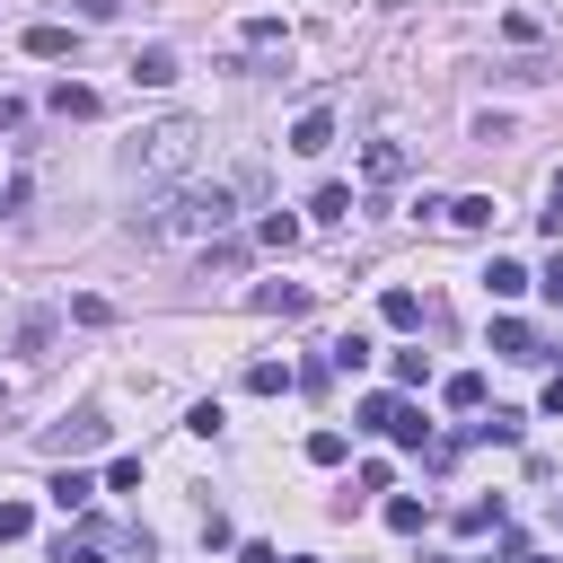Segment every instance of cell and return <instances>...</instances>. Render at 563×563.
<instances>
[{"label": "cell", "instance_id": "cell-1", "mask_svg": "<svg viewBox=\"0 0 563 563\" xmlns=\"http://www.w3.org/2000/svg\"><path fill=\"white\" fill-rule=\"evenodd\" d=\"M238 211V185H167L150 211H132V238L150 246H176V238H220Z\"/></svg>", "mask_w": 563, "mask_h": 563}, {"label": "cell", "instance_id": "cell-2", "mask_svg": "<svg viewBox=\"0 0 563 563\" xmlns=\"http://www.w3.org/2000/svg\"><path fill=\"white\" fill-rule=\"evenodd\" d=\"M194 150H202V123H194V114H158V123L132 132L123 176H132V185H176V176L194 167Z\"/></svg>", "mask_w": 563, "mask_h": 563}, {"label": "cell", "instance_id": "cell-3", "mask_svg": "<svg viewBox=\"0 0 563 563\" xmlns=\"http://www.w3.org/2000/svg\"><path fill=\"white\" fill-rule=\"evenodd\" d=\"M361 431H387V440H405V449H431V422H422V405H405V396H361Z\"/></svg>", "mask_w": 563, "mask_h": 563}, {"label": "cell", "instance_id": "cell-4", "mask_svg": "<svg viewBox=\"0 0 563 563\" xmlns=\"http://www.w3.org/2000/svg\"><path fill=\"white\" fill-rule=\"evenodd\" d=\"M97 440H106V413H97V405H79V413H62V422L44 431L53 457H79V449H97Z\"/></svg>", "mask_w": 563, "mask_h": 563}, {"label": "cell", "instance_id": "cell-5", "mask_svg": "<svg viewBox=\"0 0 563 563\" xmlns=\"http://www.w3.org/2000/svg\"><path fill=\"white\" fill-rule=\"evenodd\" d=\"M246 308H255V317H308V290H299V282H255Z\"/></svg>", "mask_w": 563, "mask_h": 563}, {"label": "cell", "instance_id": "cell-6", "mask_svg": "<svg viewBox=\"0 0 563 563\" xmlns=\"http://www.w3.org/2000/svg\"><path fill=\"white\" fill-rule=\"evenodd\" d=\"M290 150H299V158H325V150H334V114H325V106H308V114L290 123Z\"/></svg>", "mask_w": 563, "mask_h": 563}, {"label": "cell", "instance_id": "cell-7", "mask_svg": "<svg viewBox=\"0 0 563 563\" xmlns=\"http://www.w3.org/2000/svg\"><path fill=\"white\" fill-rule=\"evenodd\" d=\"M405 167H413V158H405L396 141H369V150H361V176H369V185H405Z\"/></svg>", "mask_w": 563, "mask_h": 563}, {"label": "cell", "instance_id": "cell-8", "mask_svg": "<svg viewBox=\"0 0 563 563\" xmlns=\"http://www.w3.org/2000/svg\"><path fill=\"white\" fill-rule=\"evenodd\" d=\"M440 220H457V229H493L501 202H493V194H457V202H440Z\"/></svg>", "mask_w": 563, "mask_h": 563}, {"label": "cell", "instance_id": "cell-9", "mask_svg": "<svg viewBox=\"0 0 563 563\" xmlns=\"http://www.w3.org/2000/svg\"><path fill=\"white\" fill-rule=\"evenodd\" d=\"M493 352H501V361H545V352H537V334H528L519 317H493Z\"/></svg>", "mask_w": 563, "mask_h": 563}, {"label": "cell", "instance_id": "cell-10", "mask_svg": "<svg viewBox=\"0 0 563 563\" xmlns=\"http://www.w3.org/2000/svg\"><path fill=\"white\" fill-rule=\"evenodd\" d=\"M26 53H35V62H62V53H70V26H62V18H35V26H26Z\"/></svg>", "mask_w": 563, "mask_h": 563}, {"label": "cell", "instance_id": "cell-11", "mask_svg": "<svg viewBox=\"0 0 563 563\" xmlns=\"http://www.w3.org/2000/svg\"><path fill=\"white\" fill-rule=\"evenodd\" d=\"M132 79H141V88H167V79H176V53H167V44H141V53H132Z\"/></svg>", "mask_w": 563, "mask_h": 563}, {"label": "cell", "instance_id": "cell-12", "mask_svg": "<svg viewBox=\"0 0 563 563\" xmlns=\"http://www.w3.org/2000/svg\"><path fill=\"white\" fill-rule=\"evenodd\" d=\"M528 282H537V273H528V264H510V255H493V264H484V290H493V299H519Z\"/></svg>", "mask_w": 563, "mask_h": 563}, {"label": "cell", "instance_id": "cell-13", "mask_svg": "<svg viewBox=\"0 0 563 563\" xmlns=\"http://www.w3.org/2000/svg\"><path fill=\"white\" fill-rule=\"evenodd\" d=\"M282 387H299L290 361H246V396H282Z\"/></svg>", "mask_w": 563, "mask_h": 563}, {"label": "cell", "instance_id": "cell-14", "mask_svg": "<svg viewBox=\"0 0 563 563\" xmlns=\"http://www.w3.org/2000/svg\"><path fill=\"white\" fill-rule=\"evenodd\" d=\"M44 493H53V510H88V501H97V484H88L79 466H62V475H53Z\"/></svg>", "mask_w": 563, "mask_h": 563}, {"label": "cell", "instance_id": "cell-15", "mask_svg": "<svg viewBox=\"0 0 563 563\" xmlns=\"http://www.w3.org/2000/svg\"><path fill=\"white\" fill-rule=\"evenodd\" d=\"M53 114H62V123H88V114H97V88L62 79V88H53Z\"/></svg>", "mask_w": 563, "mask_h": 563}, {"label": "cell", "instance_id": "cell-16", "mask_svg": "<svg viewBox=\"0 0 563 563\" xmlns=\"http://www.w3.org/2000/svg\"><path fill=\"white\" fill-rule=\"evenodd\" d=\"M44 343H53V308H26V317H18V352L44 361Z\"/></svg>", "mask_w": 563, "mask_h": 563}, {"label": "cell", "instance_id": "cell-17", "mask_svg": "<svg viewBox=\"0 0 563 563\" xmlns=\"http://www.w3.org/2000/svg\"><path fill=\"white\" fill-rule=\"evenodd\" d=\"M308 220H352V185H317L308 194Z\"/></svg>", "mask_w": 563, "mask_h": 563}, {"label": "cell", "instance_id": "cell-18", "mask_svg": "<svg viewBox=\"0 0 563 563\" xmlns=\"http://www.w3.org/2000/svg\"><path fill=\"white\" fill-rule=\"evenodd\" d=\"M378 317H387L396 334H413V325H422V299H413V290H387V299H378Z\"/></svg>", "mask_w": 563, "mask_h": 563}, {"label": "cell", "instance_id": "cell-19", "mask_svg": "<svg viewBox=\"0 0 563 563\" xmlns=\"http://www.w3.org/2000/svg\"><path fill=\"white\" fill-rule=\"evenodd\" d=\"M466 440H493V449H519V413H484V422H466Z\"/></svg>", "mask_w": 563, "mask_h": 563}, {"label": "cell", "instance_id": "cell-20", "mask_svg": "<svg viewBox=\"0 0 563 563\" xmlns=\"http://www.w3.org/2000/svg\"><path fill=\"white\" fill-rule=\"evenodd\" d=\"M255 238H264V246H299V211H264Z\"/></svg>", "mask_w": 563, "mask_h": 563}, {"label": "cell", "instance_id": "cell-21", "mask_svg": "<svg viewBox=\"0 0 563 563\" xmlns=\"http://www.w3.org/2000/svg\"><path fill=\"white\" fill-rule=\"evenodd\" d=\"M440 396H449V405H457V413H484V378H475V369H457V378H449V387H440Z\"/></svg>", "mask_w": 563, "mask_h": 563}, {"label": "cell", "instance_id": "cell-22", "mask_svg": "<svg viewBox=\"0 0 563 563\" xmlns=\"http://www.w3.org/2000/svg\"><path fill=\"white\" fill-rule=\"evenodd\" d=\"M422 519H431V510H422L413 493H396V501H387V528H396V537H422Z\"/></svg>", "mask_w": 563, "mask_h": 563}, {"label": "cell", "instance_id": "cell-23", "mask_svg": "<svg viewBox=\"0 0 563 563\" xmlns=\"http://www.w3.org/2000/svg\"><path fill=\"white\" fill-rule=\"evenodd\" d=\"M484 528H501V501H466L457 510V537H484Z\"/></svg>", "mask_w": 563, "mask_h": 563}, {"label": "cell", "instance_id": "cell-24", "mask_svg": "<svg viewBox=\"0 0 563 563\" xmlns=\"http://www.w3.org/2000/svg\"><path fill=\"white\" fill-rule=\"evenodd\" d=\"M62 9H70L79 26H114V18H123V0H62Z\"/></svg>", "mask_w": 563, "mask_h": 563}, {"label": "cell", "instance_id": "cell-25", "mask_svg": "<svg viewBox=\"0 0 563 563\" xmlns=\"http://www.w3.org/2000/svg\"><path fill=\"white\" fill-rule=\"evenodd\" d=\"M70 317H79V325H114V299H97V290H79V299H70Z\"/></svg>", "mask_w": 563, "mask_h": 563}, {"label": "cell", "instance_id": "cell-26", "mask_svg": "<svg viewBox=\"0 0 563 563\" xmlns=\"http://www.w3.org/2000/svg\"><path fill=\"white\" fill-rule=\"evenodd\" d=\"M361 361H369V334H343V343L325 352V369H361Z\"/></svg>", "mask_w": 563, "mask_h": 563}, {"label": "cell", "instance_id": "cell-27", "mask_svg": "<svg viewBox=\"0 0 563 563\" xmlns=\"http://www.w3.org/2000/svg\"><path fill=\"white\" fill-rule=\"evenodd\" d=\"M387 369H396V387H422V378H431V361H422V352H387Z\"/></svg>", "mask_w": 563, "mask_h": 563}, {"label": "cell", "instance_id": "cell-28", "mask_svg": "<svg viewBox=\"0 0 563 563\" xmlns=\"http://www.w3.org/2000/svg\"><path fill=\"white\" fill-rule=\"evenodd\" d=\"M220 422H229V413H220V405H211V396H202V405H194V413H185V431H194V440H220Z\"/></svg>", "mask_w": 563, "mask_h": 563}, {"label": "cell", "instance_id": "cell-29", "mask_svg": "<svg viewBox=\"0 0 563 563\" xmlns=\"http://www.w3.org/2000/svg\"><path fill=\"white\" fill-rule=\"evenodd\" d=\"M26 528H35V510H26V501H0V545H18Z\"/></svg>", "mask_w": 563, "mask_h": 563}, {"label": "cell", "instance_id": "cell-30", "mask_svg": "<svg viewBox=\"0 0 563 563\" xmlns=\"http://www.w3.org/2000/svg\"><path fill=\"white\" fill-rule=\"evenodd\" d=\"M246 44H255V53H273V44H290V35H282V18H246Z\"/></svg>", "mask_w": 563, "mask_h": 563}, {"label": "cell", "instance_id": "cell-31", "mask_svg": "<svg viewBox=\"0 0 563 563\" xmlns=\"http://www.w3.org/2000/svg\"><path fill=\"white\" fill-rule=\"evenodd\" d=\"M53 563H97V545H88V537H62V545H53Z\"/></svg>", "mask_w": 563, "mask_h": 563}, {"label": "cell", "instance_id": "cell-32", "mask_svg": "<svg viewBox=\"0 0 563 563\" xmlns=\"http://www.w3.org/2000/svg\"><path fill=\"white\" fill-rule=\"evenodd\" d=\"M537 220H545V238H563V176H554V194H545V211H537Z\"/></svg>", "mask_w": 563, "mask_h": 563}, {"label": "cell", "instance_id": "cell-33", "mask_svg": "<svg viewBox=\"0 0 563 563\" xmlns=\"http://www.w3.org/2000/svg\"><path fill=\"white\" fill-rule=\"evenodd\" d=\"M238 563H282V554H273L264 537H246V545H238Z\"/></svg>", "mask_w": 563, "mask_h": 563}, {"label": "cell", "instance_id": "cell-34", "mask_svg": "<svg viewBox=\"0 0 563 563\" xmlns=\"http://www.w3.org/2000/svg\"><path fill=\"white\" fill-rule=\"evenodd\" d=\"M545 413H563V369H554V378H545Z\"/></svg>", "mask_w": 563, "mask_h": 563}, {"label": "cell", "instance_id": "cell-35", "mask_svg": "<svg viewBox=\"0 0 563 563\" xmlns=\"http://www.w3.org/2000/svg\"><path fill=\"white\" fill-rule=\"evenodd\" d=\"M545 290H554V308H563V264H554V273H545Z\"/></svg>", "mask_w": 563, "mask_h": 563}, {"label": "cell", "instance_id": "cell-36", "mask_svg": "<svg viewBox=\"0 0 563 563\" xmlns=\"http://www.w3.org/2000/svg\"><path fill=\"white\" fill-rule=\"evenodd\" d=\"M519 563H554V554H519Z\"/></svg>", "mask_w": 563, "mask_h": 563}, {"label": "cell", "instance_id": "cell-37", "mask_svg": "<svg viewBox=\"0 0 563 563\" xmlns=\"http://www.w3.org/2000/svg\"><path fill=\"white\" fill-rule=\"evenodd\" d=\"M282 563H317V554H282Z\"/></svg>", "mask_w": 563, "mask_h": 563}]
</instances>
